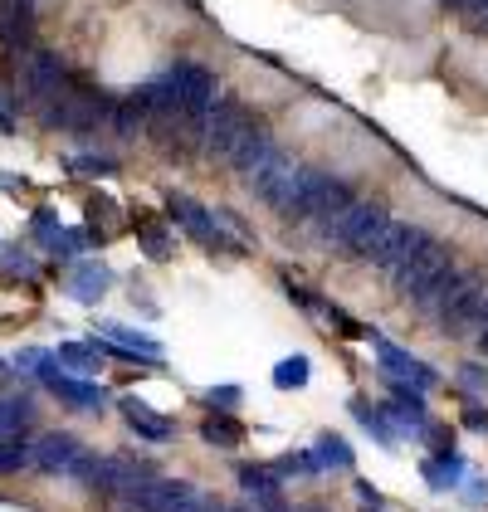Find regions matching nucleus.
Instances as JSON below:
<instances>
[{
	"mask_svg": "<svg viewBox=\"0 0 488 512\" xmlns=\"http://www.w3.org/2000/svg\"><path fill=\"white\" fill-rule=\"evenodd\" d=\"M454 269H459V264H454V249H449L440 235H425L406 259L391 269V288L406 298L410 308L430 313V308H435V298H440V288L449 283Z\"/></svg>",
	"mask_w": 488,
	"mask_h": 512,
	"instance_id": "f257e3e1",
	"label": "nucleus"
},
{
	"mask_svg": "<svg viewBox=\"0 0 488 512\" xmlns=\"http://www.w3.org/2000/svg\"><path fill=\"white\" fill-rule=\"evenodd\" d=\"M488 303V278L479 274V269H454L449 274V283L440 288V298H435V308H430V317H435V327L440 332H479V313H484Z\"/></svg>",
	"mask_w": 488,
	"mask_h": 512,
	"instance_id": "f03ea898",
	"label": "nucleus"
},
{
	"mask_svg": "<svg viewBox=\"0 0 488 512\" xmlns=\"http://www.w3.org/2000/svg\"><path fill=\"white\" fill-rule=\"evenodd\" d=\"M118 113V103L98 88V83L79 79V74H69L64 83V93H59V103H54V113H49V127H64V132H98V127H108Z\"/></svg>",
	"mask_w": 488,
	"mask_h": 512,
	"instance_id": "7ed1b4c3",
	"label": "nucleus"
},
{
	"mask_svg": "<svg viewBox=\"0 0 488 512\" xmlns=\"http://www.w3.org/2000/svg\"><path fill=\"white\" fill-rule=\"evenodd\" d=\"M152 478H162L157 473V459H147V454H93V464L83 473V483L98 493V498H108V503H118L127 493H137L142 483H152Z\"/></svg>",
	"mask_w": 488,
	"mask_h": 512,
	"instance_id": "20e7f679",
	"label": "nucleus"
},
{
	"mask_svg": "<svg viewBox=\"0 0 488 512\" xmlns=\"http://www.w3.org/2000/svg\"><path fill=\"white\" fill-rule=\"evenodd\" d=\"M254 127H259V118H254V108H249L244 98H215V108L205 113V127H201L205 157L230 161Z\"/></svg>",
	"mask_w": 488,
	"mask_h": 512,
	"instance_id": "39448f33",
	"label": "nucleus"
},
{
	"mask_svg": "<svg viewBox=\"0 0 488 512\" xmlns=\"http://www.w3.org/2000/svg\"><path fill=\"white\" fill-rule=\"evenodd\" d=\"M15 366H20V371H35L44 386L59 395L64 405H74V410H103V405H108V391H103L98 381H88V376L64 371V366H59V356H49V352H20V356H15Z\"/></svg>",
	"mask_w": 488,
	"mask_h": 512,
	"instance_id": "423d86ee",
	"label": "nucleus"
},
{
	"mask_svg": "<svg viewBox=\"0 0 488 512\" xmlns=\"http://www.w3.org/2000/svg\"><path fill=\"white\" fill-rule=\"evenodd\" d=\"M391 225V215H386V205L371 196H357L352 205H347V215L337 220V225H327L323 239L332 244V249H342V254H357V259H366L371 254V244L381 239V230Z\"/></svg>",
	"mask_w": 488,
	"mask_h": 512,
	"instance_id": "0eeeda50",
	"label": "nucleus"
},
{
	"mask_svg": "<svg viewBox=\"0 0 488 512\" xmlns=\"http://www.w3.org/2000/svg\"><path fill=\"white\" fill-rule=\"evenodd\" d=\"M15 79H20V98H25V108H35V113L49 122L54 103H59V93H64V83H69V69H64V59H59V54H49V49H30V54L20 59Z\"/></svg>",
	"mask_w": 488,
	"mask_h": 512,
	"instance_id": "6e6552de",
	"label": "nucleus"
},
{
	"mask_svg": "<svg viewBox=\"0 0 488 512\" xmlns=\"http://www.w3.org/2000/svg\"><path fill=\"white\" fill-rule=\"evenodd\" d=\"M166 210H171V220L181 225V235H191L201 249H210V254H244V249H249V244H240V239L215 220V210H205L201 200L171 191V196H166Z\"/></svg>",
	"mask_w": 488,
	"mask_h": 512,
	"instance_id": "1a4fd4ad",
	"label": "nucleus"
},
{
	"mask_svg": "<svg viewBox=\"0 0 488 512\" xmlns=\"http://www.w3.org/2000/svg\"><path fill=\"white\" fill-rule=\"evenodd\" d=\"M88 464H93V449H83L74 434L49 430V434H40V439H30V469L49 473V478H59V473H64V478H79L83 483Z\"/></svg>",
	"mask_w": 488,
	"mask_h": 512,
	"instance_id": "9d476101",
	"label": "nucleus"
},
{
	"mask_svg": "<svg viewBox=\"0 0 488 512\" xmlns=\"http://www.w3.org/2000/svg\"><path fill=\"white\" fill-rule=\"evenodd\" d=\"M332 186H337V176H332V171L298 166V181H293L288 200L279 205V220H288V225H313V220H318V210L327 205V196H332Z\"/></svg>",
	"mask_w": 488,
	"mask_h": 512,
	"instance_id": "9b49d317",
	"label": "nucleus"
},
{
	"mask_svg": "<svg viewBox=\"0 0 488 512\" xmlns=\"http://www.w3.org/2000/svg\"><path fill=\"white\" fill-rule=\"evenodd\" d=\"M366 342H371V352L381 361V376H386V381H406L415 391H435V386H440V371H435L430 361H420L415 352H406V347H396L391 337L371 332Z\"/></svg>",
	"mask_w": 488,
	"mask_h": 512,
	"instance_id": "f8f14e48",
	"label": "nucleus"
},
{
	"mask_svg": "<svg viewBox=\"0 0 488 512\" xmlns=\"http://www.w3.org/2000/svg\"><path fill=\"white\" fill-rule=\"evenodd\" d=\"M166 83H171L176 103L196 122H205V113L215 108V74H210L205 64H196V59H181V64L166 69Z\"/></svg>",
	"mask_w": 488,
	"mask_h": 512,
	"instance_id": "ddd939ff",
	"label": "nucleus"
},
{
	"mask_svg": "<svg viewBox=\"0 0 488 512\" xmlns=\"http://www.w3.org/2000/svg\"><path fill=\"white\" fill-rule=\"evenodd\" d=\"M196 493V483H181V478H152L142 483L137 493H127L113 503V512H181V503Z\"/></svg>",
	"mask_w": 488,
	"mask_h": 512,
	"instance_id": "4468645a",
	"label": "nucleus"
},
{
	"mask_svg": "<svg viewBox=\"0 0 488 512\" xmlns=\"http://www.w3.org/2000/svg\"><path fill=\"white\" fill-rule=\"evenodd\" d=\"M381 415L391 420V430L396 434H425V425H430L425 391H415V386H406V381H391V386H386V405H381Z\"/></svg>",
	"mask_w": 488,
	"mask_h": 512,
	"instance_id": "2eb2a0df",
	"label": "nucleus"
},
{
	"mask_svg": "<svg viewBox=\"0 0 488 512\" xmlns=\"http://www.w3.org/2000/svg\"><path fill=\"white\" fill-rule=\"evenodd\" d=\"M425 235H430V230H425V225H415V220H391V225L381 230V239L371 244L366 264H376V269H386V274H391V269H396V264H401V259H406Z\"/></svg>",
	"mask_w": 488,
	"mask_h": 512,
	"instance_id": "dca6fc26",
	"label": "nucleus"
},
{
	"mask_svg": "<svg viewBox=\"0 0 488 512\" xmlns=\"http://www.w3.org/2000/svg\"><path fill=\"white\" fill-rule=\"evenodd\" d=\"M244 181H249V191H254V196L269 200V205L279 210V205L288 200V191H293V181H298V166H293V157H288L284 147H279L274 157L264 161L254 176H244Z\"/></svg>",
	"mask_w": 488,
	"mask_h": 512,
	"instance_id": "f3484780",
	"label": "nucleus"
},
{
	"mask_svg": "<svg viewBox=\"0 0 488 512\" xmlns=\"http://www.w3.org/2000/svg\"><path fill=\"white\" fill-rule=\"evenodd\" d=\"M240 488L249 493V508H264V512H279L284 508V478L274 464H240Z\"/></svg>",
	"mask_w": 488,
	"mask_h": 512,
	"instance_id": "a211bd4d",
	"label": "nucleus"
},
{
	"mask_svg": "<svg viewBox=\"0 0 488 512\" xmlns=\"http://www.w3.org/2000/svg\"><path fill=\"white\" fill-rule=\"evenodd\" d=\"M118 410L142 439H152V444H171L176 439V420H166L162 410H152L142 395H118Z\"/></svg>",
	"mask_w": 488,
	"mask_h": 512,
	"instance_id": "6ab92c4d",
	"label": "nucleus"
},
{
	"mask_svg": "<svg viewBox=\"0 0 488 512\" xmlns=\"http://www.w3.org/2000/svg\"><path fill=\"white\" fill-rule=\"evenodd\" d=\"M420 473H425V483H430L435 493H449V488H464V478H469V459H464L459 449H435V454L420 464Z\"/></svg>",
	"mask_w": 488,
	"mask_h": 512,
	"instance_id": "aec40b11",
	"label": "nucleus"
},
{
	"mask_svg": "<svg viewBox=\"0 0 488 512\" xmlns=\"http://www.w3.org/2000/svg\"><path fill=\"white\" fill-rule=\"evenodd\" d=\"M108 288H113V269H108V264H98V259L74 264V274H69V293L79 298L83 308L103 303V298H108Z\"/></svg>",
	"mask_w": 488,
	"mask_h": 512,
	"instance_id": "412c9836",
	"label": "nucleus"
},
{
	"mask_svg": "<svg viewBox=\"0 0 488 512\" xmlns=\"http://www.w3.org/2000/svg\"><path fill=\"white\" fill-rule=\"evenodd\" d=\"M35 30V0H0V49L30 44Z\"/></svg>",
	"mask_w": 488,
	"mask_h": 512,
	"instance_id": "4be33fe9",
	"label": "nucleus"
},
{
	"mask_svg": "<svg viewBox=\"0 0 488 512\" xmlns=\"http://www.w3.org/2000/svg\"><path fill=\"white\" fill-rule=\"evenodd\" d=\"M132 230H137V244H142V254H147L152 264H166V259H171V249H176V244H171V230H166L152 210H137V215H132Z\"/></svg>",
	"mask_w": 488,
	"mask_h": 512,
	"instance_id": "5701e85b",
	"label": "nucleus"
},
{
	"mask_svg": "<svg viewBox=\"0 0 488 512\" xmlns=\"http://www.w3.org/2000/svg\"><path fill=\"white\" fill-rule=\"evenodd\" d=\"M30 420H35V400L30 395H20V391L0 395V439H20Z\"/></svg>",
	"mask_w": 488,
	"mask_h": 512,
	"instance_id": "b1692460",
	"label": "nucleus"
},
{
	"mask_svg": "<svg viewBox=\"0 0 488 512\" xmlns=\"http://www.w3.org/2000/svg\"><path fill=\"white\" fill-rule=\"evenodd\" d=\"M274 152H279V142H274V137H269L264 127H254V132L244 137V147L235 152V157H230V166H235L240 176H254V171H259L264 161L274 157Z\"/></svg>",
	"mask_w": 488,
	"mask_h": 512,
	"instance_id": "393cba45",
	"label": "nucleus"
},
{
	"mask_svg": "<svg viewBox=\"0 0 488 512\" xmlns=\"http://www.w3.org/2000/svg\"><path fill=\"white\" fill-rule=\"evenodd\" d=\"M313 459H318V469H323V473H347L357 454H352V444H347L342 434L323 430L318 439H313Z\"/></svg>",
	"mask_w": 488,
	"mask_h": 512,
	"instance_id": "a878e982",
	"label": "nucleus"
},
{
	"mask_svg": "<svg viewBox=\"0 0 488 512\" xmlns=\"http://www.w3.org/2000/svg\"><path fill=\"white\" fill-rule=\"evenodd\" d=\"M201 439L215 444V449H240L244 444V425L230 415V410H210L201 420Z\"/></svg>",
	"mask_w": 488,
	"mask_h": 512,
	"instance_id": "bb28decb",
	"label": "nucleus"
},
{
	"mask_svg": "<svg viewBox=\"0 0 488 512\" xmlns=\"http://www.w3.org/2000/svg\"><path fill=\"white\" fill-rule=\"evenodd\" d=\"M103 342H59V366L74 371V376H98L103 366Z\"/></svg>",
	"mask_w": 488,
	"mask_h": 512,
	"instance_id": "cd10ccee",
	"label": "nucleus"
},
{
	"mask_svg": "<svg viewBox=\"0 0 488 512\" xmlns=\"http://www.w3.org/2000/svg\"><path fill=\"white\" fill-rule=\"evenodd\" d=\"M98 337H113L127 352H142L147 361H162V342L152 332H137V327H122V322H98Z\"/></svg>",
	"mask_w": 488,
	"mask_h": 512,
	"instance_id": "c85d7f7f",
	"label": "nucleus"
},
{
	"mask_svg": "<svg viewBox=\"0 0 488 512\" xmlns=\"http://www.w3.org/2000/svg\"><path fill=\"white\" fill-rule=\"evenodd\" d=\"M113 127H118L122 137H147V93H142V88H137V93H127V98L118 103Z\"/></svg>",
	"mask_w": 488,
	"mask_h": 512,
	"instance_id": "c756f323",
	"label": "nucleus"
},
{
	"mask_svg": "<svg viewBox=\"0 0 488 512\" xmlns=\"http://www.w3.org/2000/svg\"><path fill=\"white\" fill-rule=\"evenodd\" d=\"M347 410H352V415H357V425H362V430L371 434V439H376V444H386V449H391V444H396V430H391V425H386V415H381V405H366L362 395H352V405H347Z\"/></svg>",
	"mask_w": 488,
	"mask_h": 512,
	"instance_id": "7c9ffc66",
	"label": "nucleus"
},
{
	"mask_svg": "<svg viewBox=\"0 0 488 512\" xmlns=\"http://www.w3.org/2000/svg\"><path fill=\"white\" fill-rule=\"evenodd\" d=\"M308 376H313V361H308V356H284V361L274 366V386H279V391H303Z\"/></svg>",
	"mask_w": 488,
	"mask_h": 512,
	"instance_id": "2f4dec72",
	"label": "nucleus"
},
{
	"mask_svg": "<svg viewBox=\"0 0 488 512\" xmlns=\"http://www.w3.org/2000/svg\"><path fill=\"white\" fill-rule=\"evenodd\" d=\"M30 225H35V239H40L49 254H54V249L64 244V235H69V230H64V220H59L49 205H40V210H35V220H30Z\"/></svg>",
	"mask_w": 488,
	"mask_h": 512,
	"instance_id": "473e14b6",
	"label": "nucleus"
},
{
	"mask_svg": "<svg viewBox=\"0 0 488 512\" xmlns=\"http://www.w3.org/2000/svg\"><path fill=\"white\" fill-rule=\"evenodd\" d=\"M30 469V439L20 434V439H0V478H10V473H25Z\"/></svg>",
	"mask_w": 488,
	"mask_h": 512,
	"instance_id": "72a5a7b5",
	"label": "nucleus"
},
{
	"mask_svg": "<svg viewBox=\"0 0 488 512\" xmlns=\"http://www.w3.org/2000/svg\"><path fill=\"white\" fill-rule=\"evenodd\" d=\"M0 278L15 283V278H35V264L20 244H0Z\"/></svg>",
	"mask_w": 488,
	"mask_h": 512,
	"instance_id": "f704fd0d",
	"label": "nucleus"
},
{
	"mask_svg": "<svg viewBox=\"0 0 488 512\" xmlns=\"http://www.w3.org/2000/svg\"><path fill=\"white\" fill-rule=\"evenodd\" d=\"M274 469H279V478H318V473H323L318 459H313V449H293V454H284Z\"/></svg>",
	"mask_w": 488,
	"mask_h": 512,
	"instance_id": "c9c22d12",
	"label": "nucleus"
},
{
	"mask_svg": "<svg viewBox=\"0 0 488 512\" xmlns=\"http://www.w3.org/2000/svg\"><path fill=\"white\" fill-rule=\"evenodd\" d=\"M181 512H225V503L215 498V493H205V488H196L186 503H181Z\"/></svg>",
	"mask_w": 488,
	"mask_h": 512,
	"instance_id": "e433bc0d",
	"label": "nucleus"
},
{
	"mask_svg": "<svg viewBox=\"0 0 488 512\" xmlns=\"http://www.w3.org/2000/svg\"><path fill=\"white\" fill-rule=\"evenodd\" d=\"M459 381H464L469 391H488V366H479V361H464V366H459Z\"/></svg>",
	"mask_w": 488,
	"mask_h": 512,
	"instance_id": "4c0bfd02",
	"label": "nucleus"
},
{
	"mask_svg": "<svg viewBox=\"0 0 488 512\" xmlns=\"http://www.w3.org/2000/svg\"><path fill=\"white\" fill-rule=\"evenodd\" d=\"M205 400H210L215 410H235V405H240V386H210Z\"/></svg>",
	"mask_w": 488,
	"mask_h": 512,
	"instance_id": "58836bf2",
	"label": "nucleus"
},
{
	"mask_svg": "<svg viewBox=\"0 0 488 512\" xmlns=\"http://www.w3.org/2000/svg\"><path fill=\"white\" fill-rule=\"evenodd\" d=\"M357 498H362V512H381L386 503H381V493L366 483V478H357Z\"/></svg>",
	"mask_w": 488,
	"mask_h": 512,
	"instance_id": "ea45409f",
	"label": "nucleus"
},
{
	"mask_svg": "<svg viewBox=\"0 0 488 512\" xmlns=\"http://www.w3.org/2000/svg\"><path fill=\"white\" fill-rule=\"evenodd\" d=\"M464 430L488 434V410H484V405H469V410H464Z\"/></svg>",
	"mask_w": 488,
	"mask_h": 512,
	"instance_id": "a19ab883",
	"label": "nucleus"
},
{
	"mask_svg": "<svg viewBox=\"0 0 488 512\" xmlns=\"http://www.w3.org/2000/svg\"><path fill=\"white\" fill-rule=\"evenodd\" d=\"M74 166H83V171H93V176H113V171H118V166H113L108 157H74Z\"/></svg>",
	"mask_w": 488,
	"mask_h": 512,
	"instance_id": "79ce46f5",
	"label": "nucleus"
},
{
	"mask_svg": "<svg viewBox=\"0 0 488 512\" xmlns=\"http://www.w3.org/2000/svg\"><path fill=\"white\" fill-rule=\"evenodd\" d=\"M464 493H469V503H488V478H464Z\"/></svg>",
	"mask_w": 488,
	"mask_h": 512,
	"instance_id": "37998d69",
	"label": "nucleus"
},
{
	"mask_svg": "<svg viewBox=\"0 0 488 512\" xmlns=\"http://www.w3.org/2000/svg\"><path fill=\"white\" fill-rule=\"evenodd\" d=\"M0 132H15V118H10V108H5V98H0Z\"/></svg>",
	"mask_w": 488,
	"mask_h": 512,
	"instance_id": "c03bdc74",
	"label": "nucleus"
},
{
	"mask_svg": "<svg viewBox=\"0 0 488 512\" xmlns=\"http://www.w3.org/2000/svg\"><path fill=\"white\" fill-rule=\"evenodd\" d=\"M469 10H474V15L484 20V15H488V0H469Z\"/></svg>",
	"mask_w": 488,
	"mask_h": 512,
	"instance_id": "a18cd8bd",
	"label": "nucleus"
},
{
	"mask_svg": "<svg viewBox=\"0 0 488 512\" xmlns=\"http://www.w3.org/2000/svg\"><path fill=\"white\" fill-rule=\"evenodd\" d=\"M479 356L488 361V327H479Z\"/></svg>",
	"mask_w": 488,
	"mask_h": 512,
	"instance_id": "49530a36",
	"label": "nucleus"
},
{
	"mask_svg": "<svg viewBox=\"0 0 488 512\" xmlns=\"http://www.w3.org/2000/svg\"><path fill=\"white\" fill-rule=\"evenodd\" d=\"M445 5H454V10H469V0H445Z\"/></svg>",
	"mask_w": 488,
	"mask_h": 512,
	"instance_id": "de8ad7c7",
	"label": "nucleus"
},
{
	"mask_svg": "<svg viewBox=\"0 0 488 512\" xmlns=\"http://www.w3.org/2000/svg\"><path fill=\"white\" fill-rule=\"evenodd\" d=\"M479 35H488V15H484V20H479Z\"/></svg>",
	"mask_w": 488,
	"mask_h": 512,
	"instance_id": "09e8293b",
	"label": "nucleus"
},
{
	"mask_svg": "<svg viewBox=\"0 0 488 512\" xmlns=\"http://www.w3.org/2000/svg\"><path fill=\"white\" fill-rule=\"evenodd\" d=\"M225 512H254V508H249V503H244V508H225Z\"/></svg>",
	"mask_w": 488,
	"mask_h": 512,
	"instance_id": "8fccbe9b",
	"label": "nucleus"
},
{
	"mask_svg": "<svg viewBox=\"0 0 488 512\" xmlns=\"http://www.w3.org/2000/svg\"><path fill=\"white\" fill-rule=\"evenodd\" d=\"M303 512H323V508H303Z\"/></svg>",
	"mask_w": 488,
	"mask_h": 512,
	"instance_id": "3c124183",
	"label": "nucleus"
},
{
	"mask_svg": "<svg viewBox=\"0 0 488 512\" xmlns=\"http://www.w3.org/2000/svg\"><path fill=\"white\" fill-rule=\"evenodd\" d=\"M279 512H288V508H279Z\"/></svg>",
	"mask_w": 488,
	"mask_h": 512,
	"instance_id": "603ef678",
	"label": "nucleus"
}]
</instances>
